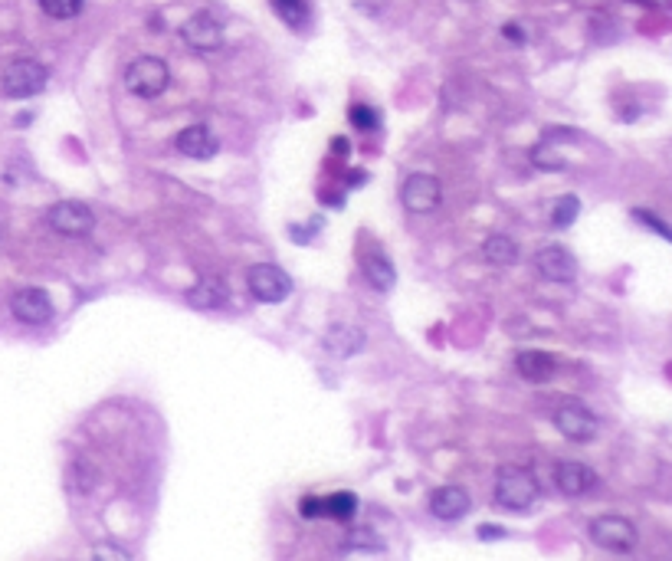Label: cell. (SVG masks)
Listing matches in <instances>:
<instances>
[{"label": "cell", "mask_w": 672, "mask_h": 561, "mask_svg": "<svg viewBox=\"0 0 672 561\" xmlns=\"http://www.w3.org/2000/svg\"><path fill=\"white\" fill-rule=\"evenodd\" d=\"M637 4H647V7H659V4H666V0H637Z\"/></svg>", "instance_id": "1f68e13d"}, {"label": "cell", "mask_w": 672, "mask_h": 561, "mask_svg": "<svg viewBox=\"0 0 672 561\" xmlns=\"http://www.w3.org/2000/svg\"><path fill=\"white\" fill-rule=\"evenodd\" d=\"M400 200L410 214H433L443 204V188L433 174H410L400 184Z\"/></svg>", "instance_id": "5b68a950"}, {"label": "cell", "mask_w": 672, "mask_h": 561, "mask_svg": "<svg viewBox=\"0 0 672 561\" xmlns=\"http://www.w3.org/2000/svg\"><path fill=\"white\" fill-rule=\"evenodd\" d=\"M364 276H368V283H371L374 289L388 293L390 285L397 283V269L384 253H368V256H364Z\"/></svg>", "instance_id": "e0dca14e"}, {"label": "cell", "mask_w": 672, "mask_h": 561, "mask_svg": "<svg viewBox=\"0 0 672 561\" xmlns=\"http://www.w3.org/2000/svg\"><path fill=\"white\" fill-rule=\"evenodd\" d=\"M95 558H129V552H109V548H99Z\"/></svg>", "instance_id": "f546056e"}, {"label": "cell", "mask_w": 672, "mask_h": 561, "mask_svg": "<svg viewBox=\"0 0 672 561\" xmlns=\"http://www.w3.org/2000/svg\"><path fill=\"white\" fill-rule=\"evenodd\" d=\"M168 82H171V70L158 56H139L125 70V89L131 95H139V99H155V95H161L168 89Z\"/></svg>", "instance_id": "7a4b0ae2"}, {"label": "cell", "mask_w": 672, "mask_h": 561, "mask_svg": "<svg viewBox=\"0 0 672 561\" xmlns=\"http://www.w3.org/2000/svg\"><path fill=\"white\" fill-rule=\"evenodd\" d=\"M479 538H505V528H499V526H479Z\"/></svg>", "instance_id": "f1b7e54d"}, {"label": "cell", "mask_w": 672, "mask_h": 561, "mask_svg": "<svg viewBox=\"0 0 672 561\" xmlns=\"http://www.w3.org/2000/svg\"><path fill=\"white\" fill-rule=\"evenodd\" d=\"M46 82H50V73H46L43 63L36 60H14L4 70V79H0V89L7 99H30V95L43 92Z\"/></svg>", "instance_id": "3957f363"}, {"label": "cell", "mask_w": 672, "mask_h": 561, "mask_svg": "<svg viewBox=\"0 0 672 561\" xmlns=\"http://www.w3.org/2000/svg\"><path fill=\"white\" fill-rule=\"evenodd\" d=\"M469 492L463 489V486H443V489H437L430 496V512L437 518H443V522H456V518H463L466 512H469Z\"/></svg>", "instance_id": "5bb4252c"}, {"label": "cell", "mask_w": 672, "mask_h": 561, "mask_svg": "<svg viewBox=\"0 0 672 561\" xmlns=\"http://www.w3.org/2000/svg\"><path fill=\"white\" fill-rule=\"evenodd\" d=\"M348 115H351V121L361 131H374V129H378V121H380L378 112H374V109H368V105H351V112H348Z\"/></svg>", "instance_id": "603a6c76"}, {"label": "cell", "mask_w": 672, "mask_h": 561, "mask_svg": "<svg viewBox=\"0 0 672 561\" xmlns=\"http://www.w3.org/2000/svg\"><path fill=\"white\" fill-rule=\"evenodd\" d=\"M335 155H348V141L345 139H335Z\"/></svg>", "instance_id": "4dcf8cb0"}, {"label": "cell", "mask_w": 672, "mask_h": 561, "mask_svg": "<svg viewBox=\"0 0 672 561\" xmlns=\"http://www.w3.org/2000/svg\"><path fill=\"white\" fill-rule=\"evenodd\" d=\"M299 512H302V518H322V499H315V496H302Z\"/></svg>", "instance_id": "484cf974"}, {"label": "cell", "mask_w": 672, "mask_h": 561, "mask_svg": "<svg viewBox=\"0 0 672 561\" xmlns=\"http://www.w3.org/2000/svg\"><path fill=\"white\" fill-rule=\"evenodd\" d=\"M358 512V499L351 492H331L328 499H322V518H335V522H351Z\"/></svg>", "instance_id": "d6986e66"}, {"label": "cell", "mask_w": 672, "mask_h": 561, "mask_svg": "<svg viewBox=\"0 0 672 561\" xmlns=\"http://www.w3.org/2000/svg\"><path fill=\"white\" fill-rule=\"evenodd\" d=\"M82 4H86V0H40L43 14H46V17H53V20H70V17H76L79 10H82Z\"/></svg>", "instance_id": "7402d4cb"}, {"label": "cell", "mask_w": 672, "mask_h": 561, "mask_svg": "<svg viewBox=\"0 0 672 561\" xmlns=\"http://www.w3.org/2000/svg\"><path fill=\"white\" fill-rule=\"evenodd\" d=\"M226 299H230L226 285L220 283V279H214V276L197 279V283L187 289V305H190V309H200V312L220 309V305H226Z\"/></svg>", "instance_id": "9a60e30c"}, {"label": "cell", "mask_w": 672, "mask_h": 561, "mask_svg": "<svg viewBox=\"0 0 672 561\" xmlns=\"http://www.w3.org/2000/svg\"><path fill=\"white\" fill-rule=\"evenodd\" d=\"M554 427H558L568 440L574 443H590L597 437V430H600V423H597V417L587 411V407L581 404H564L554 414Z\"/></svg>", "instance_id": "9c48e42d"}, {"label": "cell", "mask_w": 672, "mask_h": 561, "mask_svg": "<svg viewBox=\"0 0 672 561\" xmlns=\"http://www.w3.org/2000/svg\"><path fill=\"white\" fill-rule=\"evenodd\" d=\"M483 256L492 266H512V263H518V243L509 240V237L495 234L483 243Z\"/></svg>", "instance_id": "ac0fdd59"}, {"label": "cell", "mask_w": 672, "mask_h": 561, "mask_svg": "<svg viewBox=\"0 0 672 561\" xmlns=\"http://www.w3.org/2000/svg\"><path fill=\"white\" fill-rule=\"evenodd\" d=\"M633 217H637V220H643V224L653 227V230H656L659 237H663V240H669V227H666L663 220H659V217H653L649 210H633Z\"/></svg>", "instance_id": "d4e9b609"}, {"label": "cell", "mask_w": 672, "mask_h": 561, "mask_svg": "<svg viewBox=\"0 0 672 561\" xmlns=\"http://www.w3.org/2000/svg\"><path fill=\"white\" fill-rule=\"evenodd\" d=\"M246 285H250L253 299H259V303H283L293 293V276L285 269L273 266V263H259L246 273Z\"/></svg>", "instance_id": "277c9868"}, {"label": "cell", "mask_w": 672, "mask_h": 561, "mask_svg": "<svg viewBox=\"0 0 672 561\" xmlns=\"http://www.w3.org/2000/svg\"><path fill=\"white\" fill-rule=\"evenodd\" d=\"M184 44L197 53H216L224 46V26L216 24L210 14H194L187 24L181 26Z\"/></svg>", "instance_id": "30bf717a"}, {"label": "cell", "mask_w": 672, "mask_h": 561, "mask_svg": "<svg viewBox=\"0 0 672 561\" xmlns=\"http://www.w3.org/2000/svg\"><path fill=\"white\" fill-rule=\"evenodd\" d=\"M578 214H581V200L574 198V194H568V198H561L558 204H554L552 224L558 227V230H564V227H571L578 220Z\"/></svg>", "instance_id": "44dd1931"}, {"label": "cell", "mask_w": 672, "mask_h": 561, "mask_svg": "<svg viewBox=\"0 0 672 561\" xmlns=\"http://www.w3.org/2000/svg\"><path fill=\"white\" fill-rule=\"evenodd\" d=\"M534 266H538V273L548 283H571V279L578 276V259L571 256L568 247H558V243L544 247L538 253V259H534Z\"/></svg>", "instance_id": "8fae6325"}, {"label": "cell", "mask_w": 672, "mask_h": 561, "mask_svg": "<svg viewBox=\"0 0 672 561\" xmlns=\"http://www.w3.org/2000/svg\"><path fill=\"white\" fill-rule=\"evenodd\" d=\"M502 34H505V40H512V44H525V30L518 24H505L502 26Z\"/></svg>", "instance_id": "83f0119b"}, {"label": "cell", "mask_w": 672, "mask_h": 561, "mask_svg": "<svg viewBox=\"0 0 672 561\" xmlns=\"http://www.w3.org/2000/svg\"><path fill=\"white\" fill-rule=\"evenodd\" d=\"M46 220H50V227L60 237H89L95 230V214L86 204H76V200L53 204Z\"/></svg>", "instance_id": "8992f818"}, {"label": "cell", "mask_w": 672, "mask_h": 561, "mask_svg": "<svg viewBox=\"0 0 672 561\" xmlns=\"http://www.w3.org/2000/svg\"><path fill=\"white\" fill-rule=\"evenodd\" d=\"M348 548H371V552H378L380 548V538L374 536V532H368V528H358V532H351V536L345 538Z\"/></svg>", "instance_id": "cb8c5ba5"}, {"label": "cell", "mask_w": 672, "mask_h": 561, "mask_svg": "<svg viewBox=\"0 0 672 561\" xmlns=\"http://www.w3.org/2000/svg\"><path fill=\"white\" fill-rule=\"evenodd\" d=\"M538 492H542V486H538L532 469L502 467L499 473H495V502H499L502 509H509V512L532 509L534 499H538Z\"/></svg>", "instance_id": "6da1fadb"}, {"label": "cell", "mask_w": 672, "mask_h": 561, "mask_svg": "<svg viewBox=\"0 0 672 561\" xmlns=\"http://www.w3.org/2000/svg\"><path fill=\"white\" fill-rule=\"evenodd\" d=\"M273 10H276L289 26H302L305 17H309V4H305V0H273Z\"/></svg>", "instance_id": "ffe728a7"}, {"label": "cell", "mask_w": 672, "mask_h": 561, "mask_svg": "<svg viewBox=\"0 0 672 561\" xmlns=\"http://www.w3.org/2000/svg\"><path fill=\"white\" fill-rule=\"evenodd\" d=\"M10 312H14V319L24 322V325H46L56 309H53V299L43 293V289L26 285V289H17V293H14V299H10Z\"/></svg>", "instance_id": "ba28073f"}, {"label": "cell", "mask_w": 672, "mask_h": 561, "mask_svg": "<svg viewBox=\"0 0 672 561\" xmlns=\"http://www.w3.org/2000/svg\"><path fill=\"white\" fill-rule=\"evenodd\" d=\"M515 368L532 384H544L554 374V358L548 352H542V348H525V352L515 354Z\"/></svg>", "instance_id": "2e32d148"}, {"label": "cell", "mask_w": 672, "mask_h": 561, "mask_svg": "<svg viewBox=\"0 0 672 561\" xmlns=\"http://www.w3.org/2000/svg\"><path fill=\"white\" fill-rule=\"evenodd\" d=\"M554 486L564 496H584L597 486V476L594 469L578 463V459H568V463H558V469H554Z\"/></svg>", "instance_id": "4fadbf2b"}, {"label": "cell", "mask_w": 672, "mask_h": 561, "mask_svg": "<svg viewBox=\"0 0 672 561\" xmlns=\"http://www.w3.org/2000/svg\"><path fill=\"white\" fill-rule=\"evenodd\" d=\"M174 148L181 151L184 158H194V161H210V158L220 151V141L207 125H187V129L174 139Z\"/></svg>", "instance_id": "7c38bea8"}, {"label": "cell", "mask_w": 672, "mask_h": 561, "mask_svg": "<svg viewBox=\"0 0 672 561\" xmlns=\"http://www.w3.org/2000/svg\"><path fill=\"white\" fill-rule=\"evenodd\" d=\"M590 538H594V545L607 548V552H629L637 545V528H633L629 518L600 516L590 522Z\"/></svg>", "instance_id": "52a82bcc"}, {"label": "cell", "mask_w": 672, "mask_h": 561, "mask_svg": "<svg viewBox=\"0 0 672 561\" xmlns=\"http://www.w3.org/2000/svg\"><path fill=\"white\" fill-rule=\"evenodd\" d=\"M351 4L358 10H364V14H371V17H374V14H380V10H384V4H388V0H351Z\"/></svg>", "instance_id": "4316f807"}]
</instances>
